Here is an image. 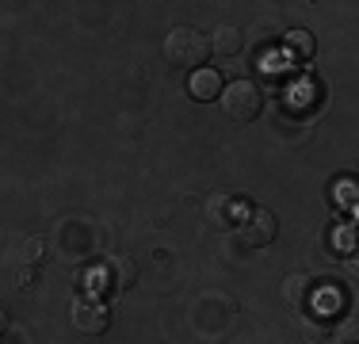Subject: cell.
<instances>
[{
	"label": "cell",
	"mask_w": 359,
	"mask_h": 344,
	"mask_svg": "<svg viewBox=\"0 0 359 344\" xmlns=\"http://www.w3.org/2000/svg\"><path fill=\"white\" fill-rule=\"evenodd\" d=\"M283 295H287L290 306H306L313 298V279H310V275H290L287 287H283Z\"/></svg>",
	"instance_id": "cell-10"
},
{
	"label": "cell",
	"mask_w": 359,
	"mask_h": 344,
	"mask_svg": "<svg viewBox=\"0 0 359 344\" xmlns=\"http://www.w3.org/2000/svg\"><path fill=\"white\" fill-rule=\"evenodd\" d=\"M100 275L107 279V287L126 291V287H134V279H138V264H134L130 256H123V253H111V256L100 260Z\"/></svg>",
	"instance_id": "cell-6"
},
{
	"label": "cell",
	"mask_w": 359,
	"mask_h": 344,
	"mask_svg": "<svg viewBox=\"0 0 359 344\" xmlns=\"http://www.w3.org/2000/svg\"><path fill=\"white\" fill-rule=\"evenodd\" d=\"M337 340H340V344H355V340H359V325H355V322L344 325V329L337 333Z\"/></svg>",
	"instance_id": "cell-13"
},
{
	"label": "cell",
	"mask_w": 359,
	"mask_h": 344,
	"mask_svg": "<svg viewBox=\"0 0 359 344\" xmlns=\"http://www.w3.org/2000/svg\"><path fill=\"white\" fill-rule=\"evenodd\" d=\"M298 333H302L306 344H321V340H329V322H325L321 314H302Z\"/></svg>",
	"instance_id": "cell-9"
},
{
	"label": "cell",
	"mask_w": 359,
	"mask_h": 344,
	"mask_svg": "<svg viewBox=\"0 0 359 344\" xmlns=\"http://www.w3.org/2000/svg\"><path fill=\"white\" fill-rule=\"evenodd\" d=\"M161 54H165V62L172 69H191V73H199V69L207 65V54H215V50H210V39L203 31L172 27L165 34V42H161Z\"/></svg>",
	"instance_id": "cell-1"
},
{
	"label": "cell",
	"mask_w": 359,
	"mask_h": 344,
	"mask_svg": "<svg viewBox=\"0 0 359 344\" xmlns=\"http://www.w3.org/2000/svg\"><path fill=\"white\" fill-rule=\"evenodd\" d=\"M69 322H73L76 333H84V337H100L111 325V310L104 303H96V298H76L73 310H69Z\"/></svg>",
	"instance_id": "cell-4"
},
{
	"label": "cell",
	"mask_w": 359,
	"mask_h": 344,
	"mask_svg": "<svg viewBox=\"0 0 359 344\" xmlns=\"http://www.w3.org/2000/svg\"><path fill=\"white\" fill-rule=\"evenodd\" d=\"M249 211H252V206H245V199H237L233 192H215L207 199V222L215 230H222V234L241 226V222L249 218Z\"/></svg>",
	"instance_id": "cell-3"
},
{
	"label": "cell",
	"mask_w": 359,
	"mask_h": 344,
	"mask_svg": "<svg viewBox=\"0 0 359 344\" xmlns=\"http://www.w3.org/2000/svg\"><path fill=\"white\" fill-rule=\"evenodd\" d=\"M222 111H226L229 123H252L256 115L264 111V96L260 88H256L252 81H245V77H237V81H229L226 88H222Z\"/></svg>",
	"instance_id": "cell-2"
},
{
	"label": "cell",
	"mask_w": 359,
	"mask_h": 344,
	"mask_svg": "<svg viewBox=\"0 0 359 344\" xmlns=\"http://www.w3.org/2000/svg\"><path fill=\"white\" fill-rule=\"evenodd\" d=\"M191 96L195 100H222V77H218V69H199V73H191Z\"/></svg>",
	"instance_id": "cell-8"
},
{
	"label": "cell",
	"mask_w": 359,
	"mask_h": 344,
	"mask_svg": "<svg viewBox=\"0 0 359 344\" xmlns=\"http://www.w3.org/2000/svg\"><path fill=\"white\" fill-rule=\"evenodd\" d=\"M15 283H20V287H31V283H35V268H20L15 272Z\"/></svg>",
	"instance_id": "cell-14"
},
{
	"label": "cell",
	"mask_w": 359,
	"mask_h": 344,
	"mask_svg": "<svg viewBox=\"0 0 359 344\" xmlns=\"http://www.w3.org/2000/svg\"><path fill=\"white\" fill-rule=\"evenodd\" d=\"M279 234V222H276V214L271 211H260V206H252L249 211V218L241 222V245L245 249H264V245H271Z\"/></svg>",
	"instance_id": "cell-5"
},
{
	"label": "cell",
	"mask_w": 359,
	"mask_h": 344,
	"mask_svg": "<svg viewBox=\"0 0 359 344\" xmlns=\"http://www.w3.org/2000/svg\"><path fill=\"white\" fill-rule=\"evenodd\" d=\"M15 256H20L23 268H39V264L46 260V241H42V237H27L20 249H15Z\"/></svg>",
	"instance_id": "cell-12"
},
{
	"label": "cell",
	"mask_w": 359,
	"mask_h": 344,
	"mask_svg": "<svg viewBox=\"0 0 359 344\" xmlns=\"http://www.w3.org/2000/svg\"><path fill=\"white\" fill-rule=\"evenodd\" d=\"M283 50L290 58H313V34L310 31H287L283 34Z\"/></svg>",
	"instance_id": "cell-11"
},
{
	"label": "cell",
	"mask_w": 359,
	"mask_h": 344,
	"mask_svg": "<svg viewBox=\"0 0 359 344\" xmlns=\"http://www.w3.org/2000/svg\"><path fill=\"white\" fill-rule=\"evenodd\" d=\"M210 50H215L218 58H237L245 50V31L233 27V23H222V27L210 34Z\"/></svg>",
	"instance_id": "cell-7"
}]
</instances>
